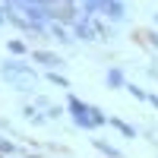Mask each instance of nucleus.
<instances>
[{"label":"nucleus","mask_w":158,"mask_h":158,"mask_svg":"<svg viewBox=\"0 0 158 158\" xmlns=\"http://www.w3.org/2000/svg\"><path fill=\"white\" fill-rule=\"evenodd\" d=\"M67 108H70V114H73L76 127H85V130L95 127V123H92V114H89V104H82L79 98H70V101H67Z\"/></svg>","instance_id":"f257e3e1"},{"label":"nucleus","mask_w":158,"mask_h":158,"mask_svg":"<svg viewBox=\"0 0 158 158\" xmlns=\"http://www.w3.org/2000/svg\"><path fill=\"white\" fill-rule=\"evenodd\" d=\"M3 76H6V79H10V76H29V79H35L32 67H25V63H19V60H10V63H3Z\"/></svg>","instance_id":"f03ea898"},{"label":"nucleus","mask_w":158,"mask_h":158,"mask_svg":"<svg viewBox=\"0 0 158 158\" xmlns=\"http://www.w3.org/2000/svg\"><path fill=\"white\" fill-rule=\"evenodd\" d=\"M32 57H35L38 63H44V67H48V70H54V67H60V63H63V60H60L57 54H51V51H35V54H32Z\"/></svg>","instance_id":"7ed1b4c3"},{"label":"nucleus","mask_w":158,"mask_h":158,"mask_svg":"<svg viewBox=\"0 0 158 158\" xmlns=\"http://www.w3.org/2000/svg\"><path fill=\"white\" fill-rule=\"evenodd\" d=\"M95 149H101V152L108 155V158H120V152H117L114 146H108V142H101V139H95Z\"/></svg>","instance_id":"20e7f679"},{"label":"nucleus","mask_w":158,"mask_h":158,"mask_svg":"<svg viewBox=\"0 0 158 158\" xmlns=\"http://www.w3.org/2000/svg\"><path fill=\"white\" fill-rule=\"evenodd\" d=\"M89 114H92V123H95V127H101V123H108V117H104L98 108H89Z\"/></svg>","instance_id":"39448f33"},{"label":"nucleus","mask_w":158,"mask_h":158,"mask_svg":"<svg viewBox=\"0 0 158 158\" xmlns=\"http://www.w3.org/2000/svg\"><path fill=\"white\" fill-rule=\"evenodd\" d=\"M111 123H114L117 130H120V133H123V136H136V133H133V127H127L123 120H114V117H111Z\"/></svg>","instance_id":"423d86ee"},{"label":"nucleus","mask_w":158,"mask_h":158,"mask_svg":"<svg viewBox=\"0 0 158 158\" xmlns=\"http://www.w3.org/2000/svg\"><path fill=\"white\" fill-rule=\"evenodd\" d=\"M108 82H111V85H123V76H120V70H111V73H108Z\"/></svg>","instance_id":"0eeeda50"},{"label":"nucleus","mask_w":158,"mask_h":158,"mask_svg":"<svg viewBox=\"0 0 158 158\" xmlns=\"http://www.w3.org/2000/svg\"><path fill=\"white\" fill-rule=\"evenodd\" d=\"M48 79H51V82H57L60 89H70V82H67L63 76H57V73H48Z\"/></svg>","instance_id":"6e6552de"},{"label":"nucleus","mask_w":158,"mask_h":158,"mask_svg":"<svg viewBox=\"0 0 158 158\" xmlns=\"http://www.w3.org/2000/svg\"><path fill=\"white\" fill-rule=\"evenodd\" d=\"M25 117H29V120H32V123H41V114H38L35 108H25Z\"/></svg>","instance_id":"1a4fd4ad"},{"label":"nucleus","mask_w":158,"mask_h":158,"mask_svg":"<svg viewBox=\"0 0 158 158\" xmlns=\"http://www.w3.org/2000/svg\"><path fill=\"white\" fill-rule=\"evenodd\" d=\"M127 89H130V92H133V95H136L139 101H146V98H149V95H146V92H142V89H136V85H127Z\"/></svg>","instance_id":"9d476101"},{"label":"nucleus","mask_w":158,"mask_h":158,"mask_svg":"<svg viewBox=\"0 0 158 158\" xmlns=\"http://www.w3.org/2000/svg\"><path fill=\"white\" fill-rule=\"evenodd\" d=\"M10 51H13V54H22L25 44H22V41H10Z\"/></svg>","instance_id":"9b49d317"},{"label":"nucleus","mask_w":158,"mask_h":158,"mask_svg":"<svg viewBox=\"0 0 158 158\" xmlns=\"http://www.w3.org/2000/svg\"><path fill=\"white\" fill-rule=\"evenodd\" d=\"M146 101H152V104H155V108H158V95H149Z\"/></svg>","instance_id":"f8f14e48"},{"label":"nucleus","mask_w":158,"mask_h":158,"mask_svg":"<svg viewBox=\"0 0 158 158\" xmlns=\"http://www.w3.org/2000/svg\"><path fill=\"white\" fill-rule=\"evenodd\" d=\"M155 25H158V16H155Z\"/></svg>","instance_id":"ddd939ff"},{"label":"nucleus","mask_w":158,"mask_h":158,"mask_svg":"<svg viewBox=\"0 0 158 158\" xmlns=\"http://www.w3.org/2000/svg\"><path fill=\"white\" fill-rule=\"evenodd\" d=\"M32 158H38V155H32Z\"/></svg>","instance_id":"4468645a"}]
</instances>
